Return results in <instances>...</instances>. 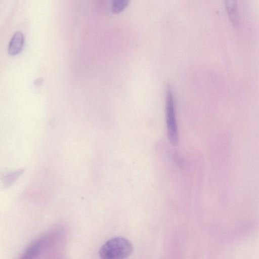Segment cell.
I'll return each instance as SVG.
<instances>
[{"instance_id":"3","label":"cell","mask_w":259,"mask_h":259,"mask_svg":"<svg viewBox=\"0 0 259 259\" xmlns=\"http://www.w3.org/2000/svg\"><path fill=\"white\" fill-rule=\"evenodd\" d=\"M48 238H43L32 243L25 250L20 259H34L47 245Z\"/></svg>"},{"instance_id":"6","label":"cell","mask_w":259,"mask_h":259,"mask_svg":"<svg viewBox=\"0 0 259 259\" xmlns=\"http://www.w3.org/2000/svg\"><path fill=\"white\" fill-rule=\"evenodd\" d=\"M130 1L127 0H115L113 1L111 10L113 13L118 14L122 11L128 5Z\"/></svg>"},{"instance_id":"2","label":"cell","mask_w":259,"mask_h":259,"mask_svg":"<svg viewBox=\"0 0 259 259\" xmlns=\"http://www.w3.org/2000/svg\"><path fill=\"white\" fill-rule=\"evenodd\" d=\"M166 120L168 139L171 144L176 145L178 142V134L175 115L172 93L168 88L166 96Z\"/></svg>"},{"instance_id":"1","label":"cell","mask_w":259,"mask_h":259,"mask_svg":"<svg viewBox=\"0 0 259 259\" xmlns=\"http://www.w3.org/2000/svg\"><path fill=\"white\" fill-rule=\"evenodd\" d=\"M133 247L126 239L116 237L106 241L100 248L101 259H125L132 253Z\"/></svg>"},{"instance_id":"5","label":"cell","mask_w":259,"mask_h":259,"mask_svg":"<svg viewBox=\"0 0 259 259\" xmlns=\"http://www.w3.org/2000/svg\"><path fill=\"white\" fill-rule=\"evenodd\" d=\"M225 5L230 20L233 24L237 25L239 22V14L236 2L227 1Z\"/></svg>"},{"instance_id":"4","label":"cell","mask_w":259,"mask_h":259,"mask_svg":"<svg viewBox=\"0 0 259 259\" xmlns=\"http://www.w3.org/2000/svg\"><path fill=\"white\" fill-rule=\"evenodd\" d=\"M24 42L23 34L16 32L12 36L8 47V52L12 56L19 54L22 49Z\"/></svg>"}]
</instances>
